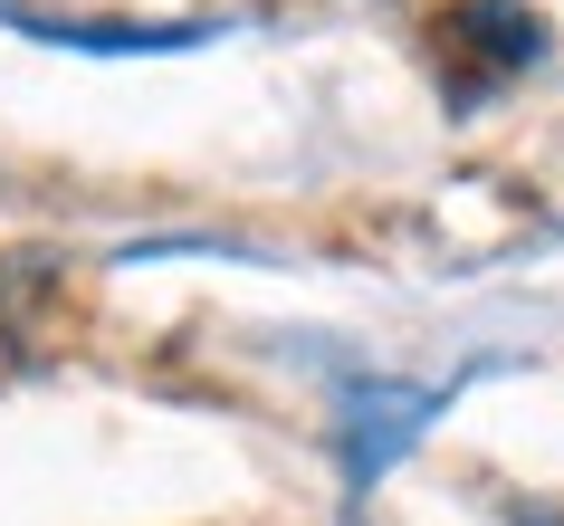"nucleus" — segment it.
I'll return each instance as SVG.
<instances>
[{
    "label": "nucleus",
    "instance_id": "nucleus-1",
    "mask_svg": "<svg viewBox=\"0 0 564 526\" xmlns=\"http://www.w3.org/2000/svg\"><path fill=\"white\" fill-rule=\"evenodd\" d=\"M449 393L441 383H355L345 393V421H335V450H345V489H373L402 450H412L421 431H431V411H441Z\"/></svg>",
    "mask_w": 564,
    "mask_h": 526
},
{
    "label": "nucleus",
    "instance_id": "nucleus-2",
    "mask_svg": "<svg viewBox=\"0 0 564 526\" xmlns=\"http://www.w3.org/2000/svg\"><path fill=\"white\" fill-rule=\"evenodd\" d=\"M0 30L39 39V49H87V58H153V49H202L210 20H58V10L0 0Z\"/></svg>",
    "mask_w": 564,
    "mask_h": 526
},
{
    "label": "nucleus",
    "instance_id": "nucleus-3",
    "mask_svg": "<svg viewBox=\"0 0 564 526\" xmlns=\"http://www.w3.org/2000/svg\"><path fill=\"white\" fill-rule=\"evenodd\" d=\"M441 30H449V49H478L498 77L527 67V58H545V20H535V10H449Z\"/></svg>",
    "mask_w": 564,
    "mask_h": 526
},
{
    "label": "nucleus",
    "instance_id": "nucleus-4",
    "mask_svg": "<svg viewBox=\"0 0 564 526\" xmlns=\"http://www.w3.org/2000/svg\"><path fill=\"white\" fill-rule=\"evenodd\" d=\"M48 297H58V259L48 249H0V335H39Z\"/></svg>",
    "mask_w": 564,
    "mask_h": 526
}]
</instances>
